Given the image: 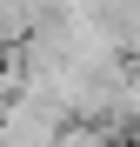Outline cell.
Instances as JSON below:
<instances>
[{
	"label": "cell",
	"instance_id": "cell-2",
	"mask_svg": "<svg viewBox=\"0 0 140 147\" xmlns=\"http://www.w3.org/2000/svg\"><path fill=\"white\" fill-rule=\"evenodd\" d=\"M100 127L120 134L127 147L140 140V67L133 60H120V74H113V87H107V100H100Z\"/></svg>",
	"mask_w": 140,
	"mask_h": 147
},
{
	"label": "cell",
	"instance_id": "cell-1",
	"mask_svg": "<svg viewBox=\"0 0 140 147\" xmlns=\"http://www.w3.org/2000/svg\"><path fill=\"white\" fill-rule=\"evenodd\" d=\"M60 134H67V114L27 87L0 107V147H60Z\"/></svg>",
	"mask_w": 140,
	"mask_h": 147
}]
</instances>
